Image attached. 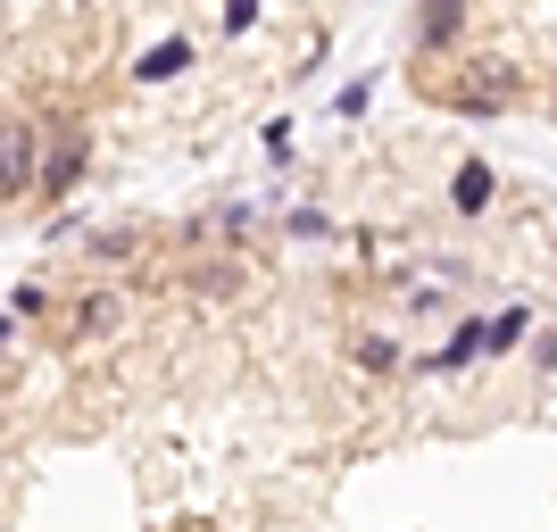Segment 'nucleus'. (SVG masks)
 Segmentation results:
<instances>
[{"label":"nucleus","mask_w":557,"mask_h":532,"mask_svg":"<svg viewBox=\"0 0 557 532\" xmlns=\"http://www.w3.org/2000/svg\"><path fill=\"white\" fill-rule=\"evenodd\" d=\"M84 166H92V134H84V125H59V141H42L34 191H42V200H67V191L84 184Z\"/></svg>","instance_id":"obj_1"},{"label":"nucleus","mask_w":557,"mask_h":532,"mask_svg":"<svg viewBox=\"0 0 557 532\" xmlns=\"http://www.w3.org/2000/svg\"><path fill=\"white\" fill-rule=\"evenodd\" d=\"M42 141L50 134H34V125H0V200H17L42 175Z\"/></svg>","instance_id":"obj_2"},{"label":"nucleus","mask_w":557,"mask_h":532,"mask_svg":"<svg viewBox=\"0 0 557 532\" xmlns=\"http://www.w3.org/2000/svg\"><path fill=\"white\" fill-rule=\"evenodd\" d=\"M184 67H191V42H184V34H166V42H150L134 59V84H175Z\"/></svg>","instance_id":"obj_3"},{"label":"nucleus","mask_w":557,"mask_h":532,"mask_svg":"<svg viewBox=\"0 0 557 532\" xmlns=\"http://www.w3.org/2000/svg\"><path fill=\"white\" fill-rule=\"evenodd\" d=\"M491 191H499V175H491L483 159H466L458 175H449V209H458V216H483V209H491Z\"/></svg>","instance_id":"obj_4"},{"label":"nucleus","mask_w":557,"mask_h":532,"mask_svg":"<svg viewBox=\"0 0 557 532\" xmlns=\"http://www.w3.org/2000/svg\"><path fill=\"white\" fill-rule=\"evenodd\" d=\"M458 34H466V0H424L417 9V42L424 50H449Z\"/></svg>","instance_id":"obj_5"},{"label":"nucleus","mask_w":557,"mask_h":532,"mask_svg":"<svg viewBox=\"0 0 557 532\" xmlns=\"http://www.w3.org/2000/svg\"><path fill=\"white\" fill-rule=\"evenodd\" d=\"M474 358H483V317H466L458 333H449V342L424 358V367H433V374H458V367H474Z\"/></svg>","instance_id":"obj_6"},{"label":"nucleus","mask_w":557,"mask_h":532,"mask_svg":"<svg viewBox=\"0 0 557 532\" xmlns=\"http://www.w3.org/2000/svg\"><path fill=\"white\" fill-rule=\"evenodd\" d=\"M533 333V308H499V317H483V358H499V349H516Z\"/></svg>","instance_id":"obj_7"},{"label":"nucleus","mask_w":557,"mask_h":532,"mask_svg":"<svg viewBox=\"0 0 557 532\" xmlns=\"http://www.w3.org/2000/svg\"><path fill=\"white\" fill-rule=\"evenodd\" d=\"M349 358H358L367 374H392V367H399V342H392V333H358V342H349Z\"/></svg>","instance_id":"obj_8"},{"label":"nucleus","mask_w":557,"mask_h":532,"mask_svg":"<svg viewBox=\"0 0 557 532\" xmlns=\"http://www.w3.org/2000/svg\"><path fill=\"white\" fill-rule=\"evenodd\" d=\"M100 333H116V300L109 292H92V300L75 308V342H100Z\"/></svg>","instance_id":"obj_9"},{"label":"nucleus","mask_w":557,"mask_h":532,"mask_svg":"<svg viewBox=\"0 0 557 532\" xmlns=\"http://www.w3.org/2000/svg\"><path fill=\"white\" fill-rule=\"evenodd\" d=\"M141 250V233L134 225H116V233H92V258H109V267H116V258H134Z\"/></svg>","instance_id":"obj_10"},{"label":"nucleus","mask_w":557,"mask_h":532,"mask_svg":"<svg viewBox=\"0 0 557 532\" xmlns=\"http://www.w3.org/2000/svg\"><path fill=\"white\" fill-rule=\"evenodd\" d=\"M42 308H50L42 283H17V292H9V317H42Z\"/></svg>","instance_id":"obj_11"},{"label":"nucleus","mask_w":557,"mask_h":532,"mask_svg":"<svg viewBox=\"0 0 557 532\" xmlns=\"http://www.w3.org/2000/svg\"><path fill=\"white\" fill-rule=\"evenodd\" d=\"M258 25V0H225V34H250Z\"/></svg>","instance_id":"obj_12"},{"label":"nucleus","mask_w":557,"mask_h":532,"mask_svg":"<svg viewBox=\"0 0 557 532\" xmlns=\"http://www.w3.org/2000/svg\"><path fill=\"white\" fill-rule=\"evenodd\" d=\"M367 100H374V84H342V100H333V109H342V116H367Z\"/></svg>","instance_id":"obj_13"},{"label":"nucleus","mask_w":557,"mask_h":532,"mask_svg":"<svg viewBox=\"0 0 557 532\" xmlns=\"http://www.w3.org/2000/svg\"><path fill=\"white\" fill-rule=\"evenodd\" d=\"M9 342H17V317H0V349H9Z\"/></svg>","instance_id":"obj_14"}]
</instances>
